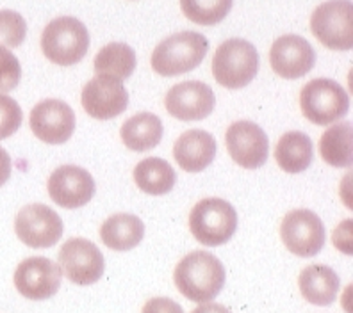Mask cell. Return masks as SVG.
I'll use <instances>...</instances> for the list:
<instances>
[{
    "instance_id": "cell-1",
    "label": "cell",
    "mask_w": 353,
    "mask_h": 313,
    "mask_svg": "<svg viewBox=\"0 0 353 313\" xmlns=\"http://www.w3.org/2000/svg\"><path fill=\"white\" fill-rule=\"evenodd\" d=\"M225 267L220 258L207 251H193L176 263L173 281L182 296L194 303H209L225 285Z\"/></svg>"
},
{
    "instance_id": "cell-2",
    "label": "cell",
    "mask_w": 353,
    "mask_h": 313,
    "mask_svg": "<svg viewBox=\"0 0 353 313\" xmlns=\"http://www.w3.org/2000/svg\"><path fill=\"white\" fill-rule=\"evenodd\" d=\"M207 50H209V41L200 32L193 30L176 32L155 47L150 59L152 68L163 77L184 75L202 65Z\"/></svg>"
},
{
    "instance_id": "cell-3",
    "label": "cell",
    "mask_w": 353,
    "mask_h": 313,
    "mask_svg": "<svg viewBox=\"0 0 353 313\" xmlns=\"http://www.w3.org/2000/svg\"><path fill=\"white\" fill-rule=\"evenodd\" d=\"M90 48V32L86 25L74 17L52 20L41 34V50L45 57L59 66H74L86 57Z\"/></svg>"
},
{
    "instance_id": "cell-4",
    "label": "cell",
    "mask_w": 353,
    "mask_h": 313,
    "mask_svg": "<svg viewBox=\"0 0 353 313\" xmlns=\"http://www.w3.org/2000/svg\"><path fill=\"white\" fill-rule=\"evenodd\" d=\"M259 72L257 48L246 39H227L218 47L212 59V75L227 89L248 86Z\"/></svg>"
},
{
    "instance_id": "cell-5",
    "label": "cell",
    "mask_w": 353,
    "mask_h": 313,
    "mask_svg": "<svg viewBox=\"0 0 353 313\" xmlns=\"http://www.w3.org/2000/svg\"><path fill=\"white\" fill-rule=\"evenodd\" d=\"M190 230L200 244L216 248L232 239L237 230L236 208L220 197H207L193 206Z\"/></svg>"
},
{
    "instance_id": "cell-6",
    "label": "cell",
    "mask_w": 353,
    "mask_h": 313,
    "mask_svg": "<svg viewBox=\"0 0 353 313\" xmlns=\"http://www.w3.org/2000/svg\"><path fill=\"white\" fill-rule=\"evenodd\" d=\"M300 107L310 123L327 127L346 116L350 111V96L336 80L314 78L302 87Z\"/></svg>"
},
{
    "instance_id": "cell-7",
    "label": "cell",
    "mask_w": 353,
    "mask_h": 313,
    "mask_svg": "<svg viewBox=\"0 0 353 313\" xmlns=\"http://www.w3.org/2000/svg\"><path fill=\"white\" fill-rule=\"evenodd\" d=\"M310 30L319 43L330 50H352L353 4L352 0H328L316 8L310 17Z\"/></svg>"
},
{
    "instance_id": "cell-8",
    "label": "cell",
    "mask_w": 353,
    "mask_h": 313,
    "mask_svg": "<svg viewBox=\"0 0 353 313\" xmlns=\"http://www.w3.org/2000/svg\"><path fill=\"white\" fill-rule=\"evenodd\" d=\"M18 239L29 248L43 249L57 244L63 235V221L54 208L43 203L23 206L14 219Z\"/></svg>"
},
{
    "instance_id": "cell-9",
    "label": "cell",
    "mask_w": 353,
    "mask_h": 313,
    "mask_svg": "<svg viewBox=\"0 0 353 313\" xmlns=\"http://www.w3.org/2000/svg\"><path fill=\"white\" fill-rule=\"evenodd\" d=\"M59 267L72 283L86 287L102 278L105 260L102 251L93 242L75 237L61 246Z\"/></svg>"
},
{
    "instance_id": "cell-10",
    "label": "cell",
    "mask_w": 353,
    "mask_h": 313,
    "mask_svg": "<svg viewBox=\"0 0 353 313\" xmlns=\"http://www.w3.org/2000/svg\"><path fill=\"white\" fill-rule=\"evenodd\" d=\"M280 237L285 248L296 257L312 258L323 249V221L312 211L298 208L289 212L280 224Z\"/></svg>"
},
{
    "instance_id": "cell-11",
    "label": "cell",
    "mask_w": 353,
    "mask_h": 313,
    "mask_svg": "<svg viewBox=\"0 0 353 313\" xmlns=\"http://www.w3.org/2000/svg\"><path fill=\"white\" fill-rule=\"evenodd\" d=\"M63 270L47 257H32L23 260L14 270V287L23 297L45 301L56 296L61 287Z\"/></svg>"
},
{
    "instance_id": "cell-12",
    "label": "cell",
    "mask_w": 353,
    "mask_h": 313,
    "mask_svg": "<svg viewBox=\"0 0 353 313\" xmlns=\"http://www.w3.org/2000/svg\"><path fill=\"white\" fill-rule=\"evenodd\" d=\"M227 150L237 166L245 169H257L264 166L270 153L268 136L254 121H236L228 127Z\"/></svg>"
},
{
    "instance_id": "cell-13",
    "label": "cell",
    "mask_w": 353,
    "mask_h": 313,
    "mask_svg": "<svg viewBox=\"0 0 353 313\" xmlns=\"http://www.w3.org/2000/svg\"><path fill=\"white\" fill-rule=\"evenodd\" d=\"M81 102L91 118L108 121L125 112L129 105V93L121 80L95 75V78H91L82 89Z\"/></svg>"
},
{
    "instance_id": "cell-14",
    "label": "cell",
    "mask_w": 353,
    "mask_h": 313,
    "mask_svg": "<svg viewBox=\"0 0 353 313\" xmlns=\"http://www.w3.org/2000/svg\"><path fill=\"white\" fill-rule=\"evenodd\" d=\"M30 129L39 141L47 144H63L74 136V109L61 100H43L30 111Z\"/></svg>"
},
{
    "instance_id": "cell-15",
    "label": "cell",
    "mask_w": 353,
    "mask_h": 313,
    "mask_svg": "<svg viewBox=\"0 0 353 313\" xmlns=\"http://www.w3.org/2000/svg\"><path fill=\"white\" fill-rule=\"evenodd\" d=\"M95 191L93 176L79 166H61L48 178L50 199L68 211L88 205L95 196Z\"/></svg>"
},
{
    "instance_id": "cell-16",
    "label": "cell",
    "mask_w": 353,
    "mask_h": 313,
    "mask_svg": "<svg viewBox=\"0 0 353 313\" xmlns=\"http://www.w3.org/2000/svg\"><path fill=\"white\" fill-rule=\"evenodd\" d=\"M216 105V96L207 84L188 80L175 84L166 93L164 107L173 118L181 121L205 120Z\"/></svg>"
},
{
    "instance_id": "cell-17",
    "label": "cell",
    "mask_w": 353,
    "mask_h": 313,
    "mask_svg": "<svg viewBox=\"0 0 353 313\" xmlns=\"http://www.w3.org/2000/svg\"><path fill=\"white\" fill-rule=\"evenodd\" d=\"M270 63L282 78H300L314 68L316 52L307 39L296 34L279 38L270 50Z\"/></svg>"
},
{
    "instance_id": "cell-18",
    "label": "cell",
    "mask_w": 353,
    "mask_h": 313,
    "mask_svg": "<svg viewBox=\"0 0 353 313\" xmlns=\"http://www.w3.org/2000/svg\"><path fill=\"white\" fill-rule=\"evenodd\" d=\"M218 144L212 133L205 130H188L176 139L173 146V157L176 164L188 173H200L209 168L216 157Z\"/></svg>"
},
{
    "instance_id": "cell-19",
    "label": "cell",
    "mask_w": 353,
    "mask_h": 313,
    "mask_svg": "<svg viewBox=\"0 0 353 313\" xmlns=\"http://www.w3.org/2000/svg\"><path fill=\"white\" fill-rule=\"evenodd\" d=\"M303 299L310 305L328 306L337 297L341 281L337 272L328 266H309L300 272L298 278Z\"/></svg>"
},
{
    "instance_id": "cell-20",
    "label": "cell",
    "mask_w": 353,
    "mask_h": 313,
    "mask_svg": "<svg viewBox=\"0 0 353 313\" xmlns=\"http://www.w3.org/2000/svg\"><path fill=\"white\" fill-rule=\"evenodd\" d=\"M145 237V224L138 215L114 214L100 226V239L112 251H130Z\"/></svg>"
},
{
    "instance_id": "cell-21",
    "label": "cell",
    "mask_w": 353,
    "mask_h": 313,
    "mask_svg": "<svg viewBox=\"0 0 353 313\" xmlns=\"http://www.w3.org/2000/svg\"><path fill=\"white\" fill-rule=\"evenodd\" d=\"M120 138L132 151H150L163 139V121L150 112H139L121 125Z\"/></svg>"
},
{
    "instance_id": "cell-22",
    "label": "cell",
    "mask_w": 353,
    "mask_h": 313,
    "mask_svg": "<svg viewBox=\"0 0 353 313\" xmlns=\"http://www.w3.org/2000/svg\"><path fill=\"white\" fill-rule=\"evenodd\" d=\"M314 157V146L307 133L288 132L284 133L275 148V160L279 168L285 173L296 175L309 169Z\"/></svg>"
},
{
    "instance_id": "cell-23",
    "label": "cell",
    "mask_w": 353,
    "mask_h": 313,
    "mask_svg": "<svg viewBox=\"0 0 353 313\" xmlns=\"http://www.w3.org/2000/svg\"><path fill=\"white\" fill-rule=\"evenodd\" d=\"M319 153L325 162L334 168H352L353 164V129L350 121L332 125L321 136Z\"/></svg>"
},
{
    "instance_id": "cell-24",
    "label": "cell",
    "mask_w": 353,
    "mask_h": 313,
    "mask_svg": "<svg viewBox=\"0 0 353 313\" xmlns=\"http://www.w3.org/2000/svg\"><path fill=\"white\" fill-rule=\"evenodd\" d=\"M134 182L150 196L168 194L175 187L176 175L170 162L159 157H148L134 168Z\"/></svg>"
},
{
    "instance_id": "cell-25",
    "label": "cell",
    "mask_w": 353,
    "mask_h": 313,
    "mask_svg": "<svg viewBox=\"0 0 353 313\" xmlns=\"http://www.w3.org/2000/svg\"><path fill=\"white\" fill-rule=\"evenodd\" d=\"M95 75L127 80L136 69V52L127 43H109L97 54L93 63Z\"/></svg>"
},
{
    "instance_id": "cell-26",
    "label": "cell",
    "mask_w": 353,
    "mask_h": 313,
    "mask_svg": "<svg viewBox=\"0 0 353 313\" xmlns=\"http://www.w3.org/2000/svg\"><path fill=\"white\" fill-rule=\"evenodd\" d=\"M234 0H181V9L185 17L199 25H216L225 20Z\"/></svg>"
},
{
    "instance_id": "cell-27",
    "label": "cell",
    "mask_w": 353,
    "mask_h": 313,
    "mask_svg": "<svg viewBox=\"0 0 353 313\" xmlns=\"http://www.w3.org/2000/svg\"><path fill=\"white\" fill-rule=\"evenodd\" d=\"M27 23L22 14L11 9L0 11V47L17 48L26 41Z\"/></svg>"
},
{
    "instance_id": "cell-28",
    "label": "cell",
    "mask_w": 353,
    "mask_h": 313,
    "mask_svg": "<svg viewBox=\"0 0 353 313\" xmlns=\"http://www.w3.org/2000/svg\"><path fill=\"white\" fill-rule=\"evenodd\" d=\"M22 107L17 100L0 93V141L11 138L22 127Z\"/></svg>"
},
{
    "instance_id": "cell-29",
    "label": "cell",
    "mask_w": 353,
    "mask_h": 313,
    "mask_svg": "<svg viewBox=\"0 0 353 313\" xmlns=\"http://www.w3.org/2000/svg\"><path fill=\"white\" fill-rule=\"evenodd\" d=\"M22 80V66L13 52L0 47V93H9Z\"/></svg>"
},
{
    "instance_id": "cell-30",
    "label": "cell",
    "mask_w": 353,
    "mask_h": 313,
    "mask_svg": "<svg viewBox=\"0 0 353 313\" xmlns=\"http://www.w3.org/2000/svg\"><path fill=\"white\" fill-rule=\"evenodd\" d=\"M141 313H184V310L179 303L168 299V297H154V299L147 301Z\"/></svg>"
},
{
    "instance_id": "cell-31",
    "label": "cell",
    "mask_w": 353,
    "mask_h": 313,
    "mask_svg": "<svg viewBox=\"0 0 353 313\" xmlns=\"http://www.w3.org/2000/svg\"><path fill=\"white\" fill-rule=\"evenodd\" d=\"M9 176H11V157L0 146V187L9 180Z\"/></svg>"
},
{
    "instance_id": "cell-32",
    "label": "cell",
    "mask_w": 353,
    "mask_h": 313,
    "mask_svg": "<svg viewBox=\"0 0 353 313\" xmlns=\"http://www.w3.org/2000/svg\"><path fill=\"white\" fill-rule=\"evenodd\" d=\"M191 313H232V312H228L223 305H216V303H207L205 305V303H203L202 306L194 308Z\"/></svg>"
}]
</instances>
